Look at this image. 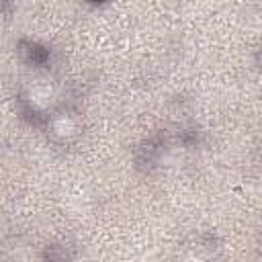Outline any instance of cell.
<instances>
[{
  "label": "cell",
  "instance_id": "cell-1",
  "mask_svg": "<svg viewBox=\"0 0 262 262\" xmlns=\"http://www.w3.org/2000/svg\"><path fill=\"white\" fill-rule=\"evenodd\" d=\"M55 96H57V92H55L53 82H49V80H35V82L29 84L27 94H25V100H27V104H29L31 111H35V113H47L53 106Z\"/></svg>",
  "mask_w": 262,
  "mask_h": 262
},
{
  "label": "cell",
  "instance_id": "cell-2",
  "mask_svg": "<svg viewBox=\"0 0 262 262\" xmlns=\"http://www.w3.org/2000/svg\"><path fill=\"white\" fill-rule=\"evenodd\" d=\"M80 129V121L74 113H68V111H61V113H55L49 121V131L57 137V139H72Z\"/></svg>",
  "mask_w": 262,
  "mask_h": 262
},
{
  "label": "cell",
  "instance_id": "cell-3",
  "mask_svg": "<svg viewBox=\"0 0 262 262\" xmlns=\"http://www.w3.org/2000/svg\"><path fill=\"white\" fill-rule=\"evenodd\" d=\"M180 262H207V260H205L201 254H196V252H186Z\"/></svg>",
  "mask_w": 262,
  "mask_h": 262
}]
</instances>
